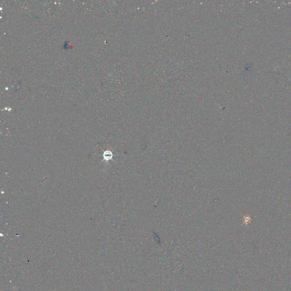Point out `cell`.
<instances>
[{"label": "cell", "mask_w": 291, "mask_h": 291, "mask_svg": "<svg viewBox=\"0 0 291 291\" xmlns=\"http://www.w3.org/2000/svg\"><path fill=\"white\" fill-rule=\"evenodd\" d=\"M113 156V154L112 152L110 151L109 150L105 151L103 153L104 159V161H106V162H107V161L112 159Z\"/></svg>", "instance_id": "obj_1"}]
</instances>
